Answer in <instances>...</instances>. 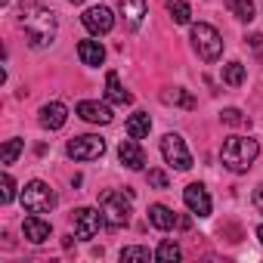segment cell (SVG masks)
<instances>
[{
  "instance_id": "1",
  "label": "cell",
  "mask_w": 263,
  "mask_h": 263,
  "mask_svg": "<svg viewBox=\"0 0 263 263\" xmlns=\"http://www.w3.org/2000/svg\"><path fill=\"white\" fill-rule=\"evenodd\" d=\"M19 22H22L25 37H28L31 47L41 50V47L53 44V37H56V13L53 10H47L41 4H25L19 10Z\"/></svg>"
},
{
  "instance_id": "2",
  "label": "cell",
  "mask_w": 263,
  "mask_h": 263,
  "mask_svg": "<svg viewBox=\"0 0 263 263\" xmlns=\"http://www.w3.org/2000/svg\"><path fill=\"white\" fill-rule=\"evenodd\" d=\"M257 155H260V146H257V140H251V137H229V140L223 143V149H220V161H223L232 174H245V171L254 164Z\"/></svg>"
},
{
  "instance_id": "3",
  "label": "cell",
  "mask_w": 263,
  "mask_h": 263,
  "mask_svg": "<svg viewBox=\"0 0 263 263\" xmlns=\"http://www.w3.org/2000/svg\"><path fill=\"white\" fill-rule=\"evenodd\" d=\"M130 198H134V192H115V189H105L99 195V211H102V220L105 226L111 229H121L130 223Z\"/></svg>"
},
{
  "instance_id": "4",
  "label": "cell",
  "mask_w": 263,
  "mask_h": 263,
  "mask_svg": "<svg viewBox=\"0 0 263 263\" xmlns=\"http://www.w3.org/2000/svg\"><path fill=\"white\" fill-rule=\"evenodd\" d=\"M192 47H195V53H198L204 62H217V59L223 56V37H220V31H217L214 25H208V22L192 25Z\"/></svg>"
},
{
  "instance_id": "5",
  "label": "cell",
  "mask_w": 263,
  "mask_h": 263,
  "mask_svg": "<svg viewBox=\"0 0 263 263\" xmlns=\"http://www.w3.org/2000/svg\"><path fill=\"white\" fill-rule=\"evenodd\" d=\"M22 204H25L28 214H50L56 208V192L44 180H31L22 189Z\"/></svg>"
},
{
  "instance_id": "6",
  "label": "cell",
  "mask_w": 263,
  "mask_h": 263,
  "mask_svg": "<svg viewBox=\"0 0 263 263\" xmlns=\"http://www.w3.org/2000/svg\"><path fill=\"white\" fill-rule=\"evenodd\" d=\"M65 152H68L74 161H96V158H102V152H105V140H99V137H93V134H84V137L68 140Z\"/></svg>"
},
{
  "instance_id": "7",
  "label": "cell",
  "mask_w": 263,
  "mask_h": 263,
  "mask_svg": "<svg viewBox=\"0 0 263 263\" xmlns=\"http://www.w3.org/2000/svg\"><path fill=\"white\" fill-rule=\"evenodd\" d=\"M161 155H164V161H167L171 167H177V171H189V167H192V155H189L183 137H177V134H167V137L161 140Z\"/></svg>"
},
{
  "instance_id": "8",
  "label": "cell",
  "mask_w": 263,
  "mask_h": 263,
  "mask_svg": "<svg viewBox=\"0 0 263 263\" xmlns=\"http://www.w3.org/2000/svg\"><path fill=\"white\" fill-rule=\"evenodd\" d=\"M71 223H74V235H78V238H93L105 220H102V211H93V208H78V211L71 214Z\"/></svg>"
},
{
  "instance_id": "9",
  "label": "cell",
  "mask_w": 263,
  "mask_h": 263,
  "mask_svg": "<svg viewBox=\"0 0 263 263\" xmlns=\"http://www.w3.org/2000/svg\"><path fill=\"white\" fill-rule=\"evenodd\" d=\"M81 22H84V28H87L90 34H108V31L115 28V16H111L108 7H90V10L81 16Z\"/></svg>"
},
{
  "instance_id": "10",
  "label": "cell",
  "mask_w": 263,
  "mask_h": 263,
  "mask_svg": "<svg viewBox=\"0 0 263 263\" xmlns=\"http://www.w3.org/2000/svg\"><path fill=\"white\" fill-rule=\"evenodd\" d=\"M183 201H186V208H189L192 214L211 217V195H208V189H204L201 183H189V186L183 189Z\"/></svg>"
},
{
  "instance_id": "11",
  "label": "cell",
  "mask_w": 263,
  "mask_h": 263,
  "mask_svg": "<svg viewBox=\"0 0 263 263\" xmlns=\"http://www.w3.org/2000/svg\"><path fill=\"white\" fill-rule=\"evenodd\" d=\"M118 158H121V164L130 167V171H143V164H146V155H143V149H140V143H137L134 137L124 140V143L118 146Z\"/></svg>"
},
{
  "instance_id": "12",
  "label": "cell",
  "mask_w": 263,
  "mask_h": 263,
  "mask_svg": "<svg viewBox=\"0 0 263 263\" xmlns=\"http://www.w3.org/2000/svg\"><path fill=\"white\" fill-rule=\"evenodd\" d=\"M78 115L84 118V121H90V124H111V108L108 105H102V102H93V99H84V102H78Z\"/></svg>"
},
{
  "instance_id": "13",
  "label": "cell",
  "mask_w": 263,
  "mask_h": 263,
  "mask_svg": "<svg viewBox=\"0 0 263 263\" xmlns=\"http://www.w3.org/2000/svg\"><path fill=\"white\" fill-rule=\"evenodd\" d=\"M22 232H25V238H28L31 245H44V241L50 238V223L41 220V214H31V217H25Z\"/></svg>"
},
{
  "instance_id": "14",
  "label": "cell",
  "mask_w": 263,
  "mask_h": 263,
  "mask_svg": "<svg viewBox=\"0 0 263 263\" xmlns=\"http://www.w3.org/2000/svg\"><path fill=\"white\" fill-rule=\"evenodd\" d=\"M65 121H68V108H65L62 102H47V105L41 108V127H47V130H59Z\"/></svg>"
},
{
  "instance_id": "15",
  "label": "cell",
  "mask_w": 263,
  "mask_h": 263,
  "mask_svg": "<svg viewBox=\"0 0 263 263\" xmlns=\"http://www.w3.org/2000/svg\"><path fill=\"white\" fill-rule=\"evenodd\" d=\"M121 7V16L130 28H140L143 19H146V0H118Z\"/></svg>"
},
{
  "instance_id": "16",
  "label": "cell",
  "mask_w": 263,
  "mask_h": 263,
  "mask_svg": "<svg viewBox=\"0 0 263 263\" xmlns=\"http://www.w3.org/2000/svg\"><path fill=\"white\" fill-rule=\"evenodd\" d=\"M78 56H81L84 65H102L105 62V50H102L99 41H81L78 44Z\"/></svg>"
},
{
  "instance_id": "17",
  "label": "cell",
  "mask_w": 263,
  "mask_h": 263,
  "mask_svg": "<svg viewBox=\"0 0 263 263\" xmlns=\"http://www.w3.org/2000/svg\"><path fill=\"white\" fill-rule=\"evenodd\" d=\"M105 96H108L115 105H127V102H134V96H130V93L121 87L118 71H108V74H105Z\"/></svg>"
},
{
  "instance_id": "18",
  "label": "cell",
  "mask_w": 263,
  "mask_h": 263,
  "mask_svg": "<svg viewBox=\"0 0 263 263\" xmlns=\"http://www.w3.org/2000/svg\"><path fill=\"white\" fill-rule=\"evenodd\" d=\"M149 223L155 229H174L177 226V214L167 208V204H152L149 208Z\"/></svg>"
},
{
  "instance_id": "19",
  "label": "cell",
  "mask_w": 263,
  "mask_h": 263,
  "mask_svg": "<svg viewBox=\"0 0 263 263\" xmlns=\"http://www.w3.org/2000/svg\"><path fill=\"white\" fill-rule=\"evenodd\" d=\"M149 130H152V118H149L146 111L130 115V121H127V137L143 140V137H149Z\"/></svg>"
},
{
  "instance_id": "20",
  "label": "cell",
  "mask_w": 263,
  "mask_h": 263,
  "mask_svg": "<svg viewBox=\"0 0 263 263\" xmlns=\"http://www.w3.org/2000/svg\"><path fill=\"white\" fill-rule=\"evenodd\" d=\"M161 99H164L167 105H183V108H189V111L195 108V96H189V93H186L183 87H174V90H164V93H161Z\"/></svg>"
},
{
  "instance_id": "21",
  "label": "cell",
  "mask_w": 263,
  "mask_h": 263,
  "mask_svg": "<svg viewBox=\"0 0 263 263\" xmlns=\"http://www.w3.org/2000/svg\"><path fill=\"white\" fill-rule=\"evenodd\" d=\"M226 10L241 22H251L254 19V0H226Z\"/></svg>"
},
{
  "instance_id": "22",
  "label": "cell",
  "mask_w": 263,
  "mask_h": 263,
  "mask_svg": "<svg viewBox=\"0 0 263 263\" xmlns=\"http://www.w3.org/2000/svg\"><path fill=\"white\" fill-rule=\"evenodd\" d=\"M180 257H183V251H180V245L171 241V238H164V241L158 245V251H155V260H161V263H177Z\"/></svg>"
},
{
  "instance_id": "23",
  "label": "cell",
  "mask_w": 263,
  "mask_h": 263,
  "mask_svg": "<svg viewBox=\"0 0 263 263\" xmlns=\"http://www.w3.org/2000/svg\"><path fill=\"white\" fill-rule=\"evenodd\" d=\"M22 149H25V143L22 140H7L4 143V149H0V164H16V158L22 155Z\"/></svg>"
},
{
  "instance_id": "24",
  "label": "cell",
  "mask_w": 263,
  "mask_h": 263,
  "mask_svg": "<svg viewBox=\"0 0 263 263\" xmlns=\"http://www.w3.org/2000/svg\"><path fill=\"white\" fill-rule=\"evenodd\" d=\"M223 81H226L229 87H241V84H245V65H241V62L223 65Z\"/></svg>"
},
{
  "instance_id": "25",
  "label": "cell",
  "mask_w": 263,
  "mask_h": 263,
  "mask_svg": "<svg viewBox=\"0 0 263 263\" xmlns=\"http://www.w3.org/2000/svg\"><path fill=\"white\" fill-rule=\"evenodd\" d=\"M167 16H171L177 25H186V22H189V16H192V10H189V4H183V0H171Z\"/></svg>"
},
{
  "instance_id": "26",
  "label": "cell",
  "mask_w": 263,
  "mask_h": 263,
  "mask_svg": "<svg viewBox=\"0 0 263 263\" xmlns=\"http://www.w3.org/2000/svg\"><path fill=\"white\" fill-rule=\"evenodd\" d=\"M220 121H223V124H229V127H248V124H251V121H248V115H245V111H238V108H223Z\"/></svg>"
},
{
  "instance_id": "27",
  "label": "cell",
  "mask_w": 263,
  "mask_h": 263,
  "mask_svg": "<svg viewBox=\"0 0 263 263\" xmlns=\"http://www.w3.org/2000/svg\"><path fill=\"white\" fill-rule=\"evenodd\" d=\"M152 257H155V254H152L149 248H124V251H121V260H124V263H130V260H140V263H149Z\"/></svg>"
},
{
  "instance_id": "28",
  "label": "cell",
  "mask_w": 263,
  "mask_h": 263,
  "mask_svg": "<svg viewBox=\"0 0 263 263\" xmlns=\"http://www.w3.org/2000/svg\"><path fill=\"white\" fill-rule=\"evenodd\" d=\"M0 186H4V192H0V201L10 204V201L16 198V183H13V177H10V174H4V183H0Z\"/></svg>"
},
{
  "instance_id": "29",
  "label": "cell",
  "mask_w": 263,
  "mask_h": 263,
  "mask_svg": "<svg viewBox=\"0 0 263 263\" xmlns=\"http://www.w3.org/2000/svg\"><path fill=\"white\" fill-rule=\"evenodd\" d=\"M149 183L155 189H167V174L164 171H149Z\"/></svg>"
},
{
  "instance_id": "30",
  "label": "cell",
  "mask_w": 263,
  "mask_h": 263,
  "mask_svg": "<svg viewBox=\"0 0 263 263\" xmlns=\"http://www.w3.org/2000/svg\"><path fill=\"white\" fill-rule=\"evenodd\" d=\"M251 201H254V208H257V211L263 214V183H260V186L254 189V198H251Z\"/></svg>"
},
{
  "instance_id": "31",
  "label": "cell",
  "mask_w": 263,
  "mask_h": 263,
  "mask_svg": "<svg viewBox=\"0 0 263 263\" xmlns=\"http://www.w3.org/2000/svg\"><path fill=\"white\" fill-rule=\"evenodd\" d=\"M248 41H251V47H254V50H257V53H260V50H263V34H251V37H248Z\"/></svg>"
},
{
  "instance_id": "32",
  "label": "cell",
  "mask_w": 263,
  "mask_h": 263,
  "mask_svg": "<svg viewBox=\"0 0 263 263\" xmlns=\"http://www.w3.org/2000/svg\"><path fill=\"white\" fill-rule=\"evenodd\" d=\"M177 226H180V229H189V226H192V220H189V217H180V220H177Z\"/></svg>"
},
{
  "instance_id": "33",
  "label": "cell",
  "mask_w": 263,
  "mask_h": 263,
  "mask_svg": "<svg viewBox=\"0 0 263 263\" xmlns=\"http://www.w3.org/2000/svg\"><path fill=\"white\" fill-rule=\"evenodd\" d=\"M257 238H260V241H263V226H257Z\"/></svg>"
},
{
  "instance_id": "34",
  "label": "cell",
  "mask_w": 263,
  "mask_h": 263,
  "mask_svg": "<svg viewBox=\"0 0 263 263\" xmlns=\"http://www.w3.org/2000/svg\"><path fill=\"white\" fill-rule=\"evenodd\" d=\"M71 4H84V0H71Z\"/></svg>"
},
{
  "instance_id": "35",
  "label": "cell",
  "mask_w": 263,
  "mask_h": 263,
  "mask_svg": "<svg viewBox=\"0 0 263 263\" xmlns=\"http://www.w3.org/2000/svg\"><path fill=\"white\" fill-rule=\"evenodd\" d=\"M0 4H10V0H0Z\"/></svg>"
}]
</instances>
